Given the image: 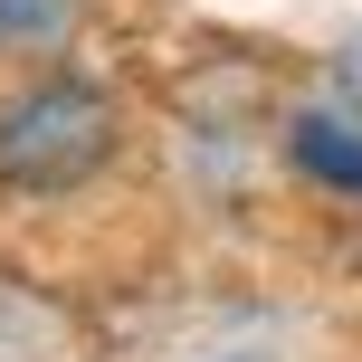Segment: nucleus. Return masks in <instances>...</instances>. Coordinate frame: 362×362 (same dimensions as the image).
I'll return each instance as SVG.
<instances>
[{"instance_id":"7ed1b4c3","label":"nucleus","mask_w":362,"mask_h":362,"mask_svg":"<svg viewBox=\"0 0 362 362\" xmlns=\"http://www.w3.org/2000/svg\"><path fill=\"white\" fill-rule=\"evenodd\" d=\"M76 0H0V48H48V38H67Z\"/></svg>"},{"instance_id":"20e7f679","label":"nucleus","mask_w":362,"mask_h":362,"mask_svg":"<svg viewBox=\"0 0 362 362\" xmlns=\"http://www.w3.org/2000/svg\"><path fill=\"white\" fill-rule=\"evenodd\" d=\"M334 86H344V105L362 115V38H353V48H334Z\"/></svg>"},{"instance_id":"f03ea898","label":"nucleus","mask_w":362,"mask_h":362,"mask_svg":"<svg viewBox=\"0 0 362 362\" xmlns=\"http://www.w3.org/2000/svg\"><path fill=\"white\" fill-rule=\"evenodd\" d=\"M286 163L315 181V191H344L362 200V115L353 105H305L286 124Z\"/></svg>"},{"instance_id":"39448f33","label":"nucleus","mask_w":362,"mask_h":362,"mask_svg":"<svg viewBox=\"0 0 362 362\" xmlns=\"http://www.w3.org/2000/svg\"><path fill=\"white\" fill-rule=\"evenodd\" d=\"M219 362H276V353H219Z\"/></svg>"},{"instance_id":"f257e3e1","label":"nucleus","mask_w":362,"mask_h":362,"mask_svg":"<svg viewBox=\"0 0 362 362\" xmlns=\"http://www.w3.org/2000/svg\"><path fill=\"white\" fill-rule=\"evenodd\" d=\"M115 134H124V115L95 76H29L0 105V191H19V200L86 191L115 163Z\"/></svg>"}]
</instances>
